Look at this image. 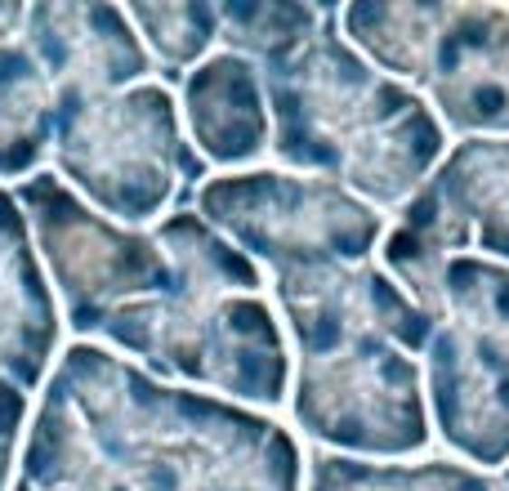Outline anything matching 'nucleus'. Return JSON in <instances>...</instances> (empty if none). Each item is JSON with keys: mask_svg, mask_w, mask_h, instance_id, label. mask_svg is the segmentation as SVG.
<instances>
[{"mask_svg": "<svg viewBox=\"0 0 509 491\" xmlns=\"http://www.w3.org/2000/svg\"><path fill=\"white\" fill-rule=\"evenodd\" d=\"M23 483L72 491H304V451L291 429L264 411L165 384L99 345H76L36 411Z\"/></svg>", "mask_w": 509, "mask_h": 491, "instance_id": "1", "label": "nucleus"}, {"mask_svg": "<svg viewBox=\"0 0 509 491\" xmlns=\"http://www.w3.org/2000/svg\"><path fill=\"white\" fill-rule=\"evenodd\" d=\"M152 237L170 260V286L112 308L94 335L165 384L250 411L278 407L291 389V349L259 295L264 273L197 211H170Z\"/></svg>", "mask_w": 509, "mask_h": 491, "instance_id": "2", "label": "nucleus"}, {"mask_svg": "<svg viewBox=\"0 0 509 491\" xmlns=\"http://www.w3.org/2000/svg\"><path fill=\"white\" fill-rule=\"evenodd\" d=\"M269 152L291 175H317L371 211H398L447 152L429 103L380 76L340 36L335 5L287 68L264 76Z\"/></svg>", "mask_w": 509, "mask_h": 491, "instance_id": "3", "label": "nucleus"}, {"mask_svg": "<svg viewBox=\"0 0 509 491\" xmlns=\"http://www.w3.org/2000/svg\"><path fill=\"white\" fill-rule=\"evenodd\" d=\"M50 143L63 184L121 228L161 223L170 206L188 211L193 193L211 179L206 161L184 139L174 94L161 80L63 99Z\"/></svg>", "mask_w": 509, "mask_h": 491, "instance_id": "4", "label": "nucleus"}, {"mask_svg": "<svg viewBox=\"0 0 509 491\" xmlns=\"http://www.w3.org/2000/svg\"><path fill=\"white\" fill-rule=\"evenodd\" d=\"M223 241H232L259 273H291L317 264H363L384 237V214L331 179L291 170L211 175L193 206Z\"/></svg>", "mask_w": 509, "mask_h": 491, "instance_id": "5", "label": "nucleus"}, {"mask_svg": "<svg viewBox=\"0 0 509 491\" xmlns=\"http://www.w3.org/2000/svg\"><path fill=\"white\" fill-rule=\"evenodd\" d=\"M287 398L295 424L331 456L407 460L434 438L420 357L389 340H353L322 357H299Z\"/></svg>", "mask_w": 509, "mask_h": 491, "instance_id": "6", "label": "nucleus"}, {"mask_svg": "<svg viewBox=\"0 0 509 491\" xmlns=\"http://www.w3.org/2000/svg\"><path fill=\"white\" fill-rule=\"evenodd\" d=\"M23 206L80 335H94L112 308L161 295L170 286V260L161 255L156 237L147 228H121L90 211L63 179H32L23 188Z\"/></svg>", "mask_w": 509, "mask_h": 491, "instance_id": "7", "label": "nucleus"}, {"mask_svg": "<svg viewBox=\"0 0 509 491\" xmlns=\"http://www.w3.org/2000/svg\"><path fill=\"white\" fill-rule=\"evenodd\" d=\"M273 299L295 357H322L353 340H389L420 357L434 335L429 313L371 260L273 273Z\"/></svg>", "mask_w": 509, "mask_h": 491, "instance_id": "8", "label": "nucleus"}, {"mask_svg": "<svg viewBox=\"0 0 509 491\" xmlns=\"http://www.w3.org/2000/svg\"><path fill=\"white\" fill-rule=\"evenodd\" d=\"M420 99L456 139H509V9L451 0Z\"/></svg>", "mask_w": 509, "mask_h": 491, "instance_id": "9", "label": "nucleus"}, {"mask_svg": "<svg viewBox=\"0 0 509 491\" xmlns=\"http://www.w3.org/2000/svg\"><path fill=\"white\" fill-rule=\"evenodd\" d=\"M420 384L429 429L460 456V465L487 474L509 465V366L465 345L456 331L434 326L420 353Z\"/></svg>", "mask_w": 509, "mask_h": 491, "instance_id": "10", "label": "nucleus"}, {"mask_svg": "<svg viewBox=\"0 0 509 491\" xmlns=\"http://www.w3.org/2000/svg\"><path fill=\"white\" fill-rule=\"evenodd\" d=\"M32 59L54 85V108L63 99L112 94L147 80L144 45L117 5H45L32 9Z\"/></svg>", "mask_w": 509, "mask_h": 491, "instance_id": "11", "label": "nucleus"}, {"mask_svg": "<svg viewBox=\"0 0 509 491\" xmlns=\"http://www.w3.org/2000/svg\"><path fill=\"white\" fill-rule=\"evenodd\" d=\"M179 126L193 152L223 175L255 165L269 152V99L264 76L246 59L215 50L179 80Z\"/></svg>", "mask_w": 509, "mask_h": 491, "instance_id": "12", "label": "nucleus"}, {"mask_svg": "<svg viewBox=\"0 0 509 491\" xmlns=\"http://www.w3.org/2000/svg\"><path fill=\"white\" fill-rule=\"evenodd\" d=\"M420 188L469 255L509 264V139H456Z\"/></svg>", "mask_w": 509, "mask_h": 491, "instance_id": "13", "label": "nucleus"}, {"mask_svg": "<svg viewBox=\"0 0 509 491\" xmlns=\"http://www.w3.org/2000/svg\"><path fill=\"white\" fill-rule=\"evenodd\" d=\"M447 9L451 0H353L335 9V27L380 76L420 94Z\"/></svg>", "mask_w": 509, "mask_h": 491, "instance_id": "14", "label": "nucleus"}, {"mask_svg": "<svg viewBox=\"0 0 509 491\" xmlns=\"http://www.w3.org/2000/svg\"><path fill=\"white\" fill-rule=\"evenodd\" d=\"M420 308L434 326L456 331L465 345L509 366V264L483 255L447 260Z\"/></svg>", "mask_w": 509, "mask_h": 491, "instance_id": "15", "label": "nucleus"}, {"mask_svg": "<svg viewBox=\"0 0 509 491\" xmlns=\"http://www.w3.org/2000/svg\"><path fill=\"white\" fill-rule=\"evenodd\" d=\"M322 14L326 5L308 0H228L219 5V45L269 76L308 45Z\"/></svg>", "mask_w": 509, "mask_h": 491, "instance_id": "16", "label": "nucleus"}, {"mask_svg": "<svg viewBox=\"0 0 509 491\" xmlns=\"http://www.w3.org/2000/svg\"><path fill=\"white\" fill-rule=\"evenodd\" d=\"M308 487L304 491H496L487 474L460 460H353L317 451L308 456Z\"/></svg>", "mask_w": 509, "mask_h": 491, "instance_id": "17", "label": "nucleus"}, {"mask_svg": "<svg viewBox=\"0 0 509 491\" xmlns=\"http://www.w3.org/2000/svg\"><path fill=\"white\" fill-rule=\"evenodd\" d=\"M126 18L144 45L147 63L165 80H184L219 45V5L211 0H161L126 5Z\"/></svg>", "mask_w": 509, "mask_h": 491, "instance_id": "18", "label": "nucleus"}, {"mask_svg": "<svg viewBox=\"0 0 509 491\" xmlns=\"http://www.w3.org/2000/svg\"><path fill=\"white\" fill-rule=\"evenodd\" d=\"M492 487H496V491H509V465H505V469H501V478H496Z\"/></svg>", "mask_w": 509, "mask_h": 491, "instance_id": "19", "label": "nucleus"}, {"mask_svg": "<svg viewBox=\"0 0 509 491\" xmlns=\"http://www.w3.org/2000/svg\"><path fill=\"white\" fill-rule=\"evenodd\" d=\"M18 491H72V487H27V483H23Z\"/></svg>", "mask_w": 509, "mask_h": 491, "instance_id": "20", "label": "nucleus"}]
</instances>
